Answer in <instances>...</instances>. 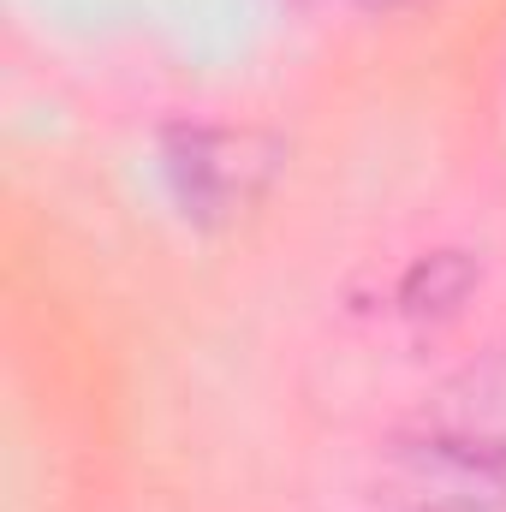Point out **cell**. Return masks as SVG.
<instances>
[{
	"label": "cell",
	"mask_w": 506,
	"mask_h": 512,
	"mask_svg": "<svg viewBox=\"0 0 506 512\" xmlns=\"http://www.w3.org/2000/svg\"><path fill=\"white\" fill-rule=\"evenodd\" d=\"M161 173L173 179V197L185 215H233V203L251 197L256 161H245V137L215 126H167L161 131Z\"/></svg>",
	"instance_id": "obj_1"
},
{
	"label": "cell",
	"mask_w": 506,
	"mask_h": 512,
	"mask_svg": "<svg viewBox=\"0 0 506 512\" xmlns=\"http://www.w3.org/2000/svg\"><path fill=\"white\" fill-rule=\"evenodd\" d=\"M441 435H453L459 447H471L477 459H489L501 471L506 465V358L465 376V399H453V417L441 423Z\"/></svg>",
	"instance_id": "obj_2"
},
{
	"label": "cell",
	"mask_w": 506,
	"mask_h": 512,
	"mask_svg": "<svg viewBox=\"0 0 506 512\" xmlns=\"http://www.w3.org/2000/svg\"><path fill=\"white\" fill-rule=\"evenodd\" d=\"M352 6H364V12H376V18H399V12H417V6H429V0H352Z\"/></svg>",
	"instance_id": "obj_3"
}]
</instances>
